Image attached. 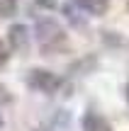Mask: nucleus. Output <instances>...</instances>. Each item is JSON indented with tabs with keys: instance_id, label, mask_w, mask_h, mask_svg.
<instances>
[{
	"instance_id": "nucleus-9",
	"label": "nucleus",
	"mask_w": 129,
	"mask_h": 131,
	"mask_svg": "<svg viewBox=\"0 0 129 131\" xmlns=\"http://www.w3.org/2000/svg\"><path fill=\"white\" fill-rule=\"evenodd\" d=\"M127 7H129V3H127Z\"/></svg>"
},
{
	"instance_id": "nucleus-7",
	"label": "nucleus",
	"mask_w": 129,
	"mask_h": 131,
	"mask_svg": "<svg viewBox=\"0 0 129 131\" xmlns=\"http://www.w3.org/2000/svg\"><path fill=\"white\" fill-rule=\"evenodd\" d=\"M10 61V53H7V46H5L3 41H0V68H3L5 63Z\"/></svg>"
},
{
	"instance_id": "nucleus-2",
	"label": "nucleus",
	"mask_w": 129,
	"mask_h": 131,
	"mask_svg": "<svg viewBox=\"0 0 129 131\" xmlns=\"http://www.w3.org/2000/svg\"><path fill=\"white\" fill-rule=\"evenodd\" d=\"M37 39L44 49H51V46H58L66 37H63V29L54 19H39L37 22Z\"/></svg>"
},
{
	"instance_id": "nucleus-8",
	"label": "nucleus",
	"mask_w": 129,
	"mask_h": 131,
	"mask_svg": "<svg viewBox=\"0 0 129 131\" xmlns=\"http://www.w3.org/2000/svg\"><path fill=\"white\" fill-rule=\"evenodd\" d=\"M127 100H129V85H127Z\"/></svg>"
},
{
	"instance_id": "nucleus-6",
	"label": "nucleus",
	"mask_w": 129,
	"mask_h": 131,
	"mask_svg": "<svg viewBox=\"0 0 129 131\" xmlns=\"http://www.w3.org/2000/svg\"><path fill=\"white\" fill-rule=\"evenodd\" d=\"M17 10V0H0V17H10Z\"/></svg>"
},
{
	"instance_id": "nucleus-1",
	"label": "nucleus",
	"mask_w": 129,
	"mask_h": 131,
	"mask_svg": "<svg viewBox=\"0 0 129 131\" xmlns=\"http://www.w3.org/2000/svg\"><path fill=\"white\" fill-rule=\"evenodd\" d=\"M27 85L37 92H44V95H54L58 88H61V78L51 73V70H44V68H34L29 70L27 75Z\"/></svg>"
},
{
	"instance_id": "nucleus-5",
	"label": "nucleus",
	"mask_w": 129,
	"mask_h": 131,
	"mask_svg": "<svg viewBox=\"0 0 129 131\" xmlns=\"http://www.w3.org/2000/svg\"><path fill=\"white\" fill-rule=\"evenodd\" d=\"M73 3L78 5V7H83L85 12H90V15H105L107 12V7H110V0H73Z\"/></svg>"
},
{
	"instance_id": "nucleus-4",
	"label": "nucleus",
	"mask_w": 129,
	"mask_h": 131,
	"mask_svg": "<svg viewBox=\"0 0 129 131\" xmlns=\"http://www.w3.org/2000/svg\"><path fill=\"white\" fill-rule=\"evenodd\" d=\"M83 131H112L110 122L97 112H88L83 117Z\"/></svg>"
},
{
	"instance_id": "nucleus-3",
	"label": "nucleus",
	"mask_w": 129,
	"mask_h": 131,
	"mask_svg": "<svg viewBox=\"0 0 129 131\" xmlns=\"http://www.w3.org/2000/svg\"><path fill=\"white\" fill-rule=\"evenodd\" d=\"M7 39H10L12 51H19V53L29 51V34H27V27L24 24H12L10 32H7Z\"/></svg>"
}]
</instances>
